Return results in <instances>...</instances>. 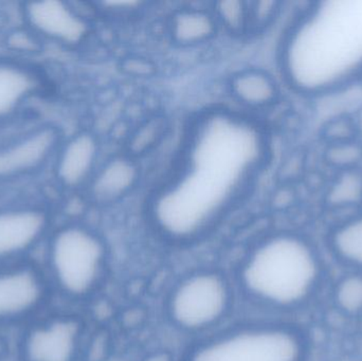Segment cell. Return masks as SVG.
Returning a JSON list of instances; mask_svg holds the SVG:
<instances>
[{
    "label": "cell",
    "mask_w": 362,
    "mask_h": 361,
    "mask_svg": "<svg viewBox=\"0 0 362 361\" xmlns=\"http://www.w3.org/2000/svg\"><path fill=\"white\" fill-rule=\"evenodd\" d=\"M359 330H361L362 334V314L361 315V320H359Z\"/></svg>",
    "instance_id": "cell-27"
},
{
    "label": "cell",
    "mask_w": 362,
    "mask_h": 361,
    "mask_svg": "<svg viewBox=\"0 0 362 361\" xmlns=\"http://www.w3.org/2000/svg\"><path fill=\"white\" fill-rule=\"evenodd\" d=\"M8 351H10V345H8V339L0 333V361L6 360Z\"/></svg>",
    "instance_id": "cell-24"
},
{
    "label": "cell",
    "mask_w": 362,
    "mask_h": 361,
    "mask_svg": "<svg viewBox=\"0 0 362 361\" xmlns=\"http://www.w3.org/2000/svg\"><path fill=\"white\" fill-rule=\"evenodd\" d=\"M217 12L223 23L232 30L244 27L248 17V10L242 1L219 2Z\"/></svg>",
    "instance_id": "cell-22"
},
{
    "label": "cell",
    "mask_w": 362,
    "mask_h": 361,
    "mask_svg": "<svg viewBox=\"0 0 362 361\" xmlns=\"http://www.w3.org/2000/svg\"><path fill=\"white\" fill-rule=\"evenodd\" d=\"M327 201L334 207H350L362 201V173L357 169L341 171L332 184Z\"/></svg>",
    "instance_id": "cell-17"
},
{
    "label": "cell",
    "mask_w": 362,
    "mask_h": 361,
    "mask_svg": "<svg viewBox=\"0 0 362 361\" xmlns=\"http://www.w3.org/2000/svg\"><path fill=\"white\" fill-rule=\"evenodd\" d=\"M146 361H172L171 357L167 354H155V355L151 356Z\"/></svg>",
    "instance_id": "cell-26"
},
{
    "label": "cell",
    "mask_w": 362,
    "mask_h": 361,
    "mask_svg": "<svg viewBox=\"0 0 362 361\" xmlns=\"http://www.w3.org/2000/svg\"><path fill=\"white\" fill-rule=\"evenodd\" d=\"M84 326L78 318L53 315L28 326L18 345L21 361H80Z\"/></svg>",
    "instance_id": "cell-7"
},
{
    "label": "cell",
    "mask_w": 362,
    "mask_h": 361,
    "mask_svg": "<svg viewBox=\"0 0 362 361\" xmlns=\"http://www.w3.org/2000/svg\"><path fill=\"white\" fill-rule=\"evenodd\" d=\"M99 154L97 139L89 133H78L59 146L54 174L64 188L76 189L90 177Z\"/></svg>",
    "instance_id": "cell-11"
},
{
    "label": "cell",
    "mask_w": 362,
    "mask_h": 361,
    "mask_svg": "<svg viewBox=\"0 0 362 361\" xmlns=\"http://www.w3.org/2000/svg\"><path fill=\"white\" fill-rule=\"evenodd\" d=\"M6 45L15 52L35 53L42 50V37L29 30H16L6 37Z\"/></svg>",
    "instance_id": "cell-21"
},
{
    "label": "cell",
    "mask_w": 362,
    "mask_h": 361,
    "mask_svg": "<svg viewBox=\"0 0 362 361\" xmlns=\"http://www.w3.org/2000/svg\"><path fill=\"white\" fill-rule=\"evenodd\" d=\"M231 300V288L223 276L200 271L175 286L168 302V313L176 328L185 332H202L226 317Z\"/></svg>",
    "instance_id": "cell-5"
},
{
    "label": "cell",
    "mask_w": 362,
    "mask_h": 361,
    "mask_svg": "<svg viewBox=\"0 0 362 361\" xmlns=\"http://www.w3.org/2000/svg\"><path fill=\"white\" fill-rule=\"evenodd\" d=\"M42 86V76L32 66L0 59V122L14 116Z\"/></svg>",
    "instance_id": "cell-12"
},
{
    "label": "cell",
    "mask_w": 362,
    "mask_h": 361,
    "mask_svg": "<svg viewBox=\"0 0 362 361\" xmlns=\"http://www.w3.org/2000/svg\"><path fill=\"white\" fill-rule=\"evenodd\" d=\"M240 276L251 299L278 311H293L312 300L322 281L323 267L305 237L276 233L249 252Z\"/></svg>",
    "instance_id": "cell-2"
},
{
    "label": "cell",
    "mask_w": 362,
    "mask_h": 361,
    "mask_svg": "<svg viewBox=\"0 0 362 361\" xmlns=\"http://www.w3.org/2000/svg\"><path fill=\"white\" fill-rule=\"evenodd\" d=\"M139 179L137 165L127 157L107 161L91 179L90 195L99 203H112L127 195Z\"/></svg>",
    "instance_id": "cell-13"
},
{
    "label": "cell",
    "mask_w": 362,
    "mask_h": 361,
    "mask_svg": "<svg viewBox=\"0 0 362 361\" xmlns=\"http://www.w3.org/2000/svg\"><path fill=\"white\" fill-rule=\"evenodd\" d=\"M232 93L238 101L250 107H264L276 101V81L262 70H245L232 78Z\"/></svg>",
    "instance_id": "cell-14"
},
{
    "label": "cell",
    "mask_w": 362,
    "mask_h": 361,
    "mask_svg": "<svg viewBox=\"0 0 362 361\" xmlns=\"http://www.w3.org/2000/svg\"><path fill=\"white\" fill-rule=\"evenodd\" d=\"M46 259L51 288L66 298L82 300L95 292L103 278L105 245L83 225H64L49 237Z\"/></svg>",
    "instance_id": "cell-3"
},
{
    "label": "cell",
    "mask_w": 362,
    "mask_h": 361,
    "mask_svg": "<svg viewBox=\"0 0 362 361\" xmlns=\"http://www.w3.org/2000/svg\"><path fill=\"white\" fill-rule=\"evenodd\" d=\"M214 32V19L202 11H182L174 17L172 23V34L181 44L204 42Z\"/></svg>",
    "instance_id": "cell-16"
},
{
    "label": "cell",
    "mask_w": 362,
    "mask_h": 361,
    "mask_svg": "<svg viewBox=\"0 0 362 361\" xmlns=\"http://www.w3.org/2000/svg\"><path fill=\"white\" fill-rule=\"evenodd\" d=\"M61 133L51 124H40L0 144V182L40 171L57 154Z\"/></svg>",
    "instance_id": "cell-8"
},
{
    "label": "cell",
    "mask_w": 362,
    "mask_h": 361,
    "mask_svg": "<svg viewBox=\"0 0 362 361\" xmlns=\"http://www.w3.org/2000/svg\"><path fill=\"white\" fill-rule=\"evenodd\" d=\"M52 290L46 273L25 261L0 265V326L35 317Z\"/></svg>",
    "instance_id": "cell-6"
},
{
    "label": "cell",
    "mask_w": 362,
    "mask_h": 361,
    "mask_svg": "<svg viewBox=\"0 0 362 361\" xmlns=\"http://www.w3.org/2000/svg\"><path fill=\"white\" fill-rule=\"evenodd\" d=\"M50 214L40 206L0 209V265L21 262L50 230Z\"/></svg>",
    "instance_id": "cell-9"
},
{
    "label": "cell",
    "mask_w": 362,
    "mask_h": 361,
    "mask_svg": "<svg viewBox=\"0 0 362 361\" xmlns=\"http://www.w3.org/2000/svg\"><path fill=\"white\" fill-rule=\"evenodd\" d=\"M325 159L332 167L341 171L356 169L362 160V146L355 140L329 143L325 150Z\"/></svg>",
    "instance_id": "cell-19"
},
{
    "label": "cell",
    "mask_w": 362,
    "mask_h": 361,
    "mask_svg": "<svg viewBox=\"0 0 362 361\" xmlns=\"http://www.w3.org/2000/svg\"><path fill=\"white\" fill-rule=\"evenodd\" d=\"M353 121H354L355 129H356L357 134L362 135V105L355 112L354 117H353Z\"/></svg>",
    "instance_id": "cell-25"
},
{
    "label": "cell",
    "mask_w": 362,
    "mask_h": 361,
    "mask_svg": "<svg viewBox=\"0 0 362 361\" xmlns=\"http://www.w3.org/2000/svg\"><path fill=\"white\" fill-rule=\"evenodd\" d=\"M357 131L353 118L336 117L327 122L325 127V135L329 143L350 141L354 140Z\"/></svg>",
    "instance_id": "cell-20"
},
{
    "label": "cell",
    "mask_w": 362,
    "mask_h": 361,
    "mask_svg": "<svg viewBox=\"0 0 362 361\" xmlns=\"http://www.w3.org/2000/svg\"><path fill=\"white\" fill-rule=\"evenodd\" d=\"M282 69L305 95H327L356 81L362 74V0L308 8L286 36Z\"/></svg>",
    "instance_id": "cell-1"
},
{
    "label": "cell",
    "mask_w": 362,
    "mask_h": 361,
    "mask_svg": "<svg viewBox=\"0 0 362 361\" xmlns=\"http://www.w3.org/2000/svg\"><path fill=\"white\" fill-rule=\"evenodd\" d=\"M23 15L28 27L38 36L66 46L80 44L88 34V23L84 17L65 2H29L25 4Z\"/></svg>",
    "instance_id": "cell-10"
},
{
    "label": "cell",
    "mask_w": 362,
    "mask_h": 361,
    "mask_svg": "<svg viewBox=\"0 0 362 361\" xmlns=\"http://www.w3.org/2000/svg\"><path fill=\"white\" fill-rule=\"evenodd\" d=\"M308 335L297 326L262 324L216 335L196 345L185 361H305Z\"/></svg>",
    "instance_id": "cell-4"
},
{
    "label": "cell",
    "mask_w": 362,
    "mask_h": 361,
    "mask_svg": "<svg viewBox=\"0 0 362 361\" xmlns=\"http://www.w3.org/2000/svg\"><path fill=\"white\" fill-rule=\"evenodd\" d=\"M276 10V2H259L257 8L253 10V17L257 20H265L268 17L272 16L274 11Z\"/></svg>",
    "instance_id": "cell-23"
},
{
    "label": "cell",
    "mask_w": 362,
    "mask_h": 361,
    "mask_svg": "<svg viewBox=\"0 0 362 361\" xmlns=\"http://www.w3.org/2000/svg\"><path fill=\"white\" fill-rule=\"evenodd\" d=\"M329 243L337 260L362 273V214L336 226Z\"/></svg>",
    "instance_id": "cell-15"
},
{
    "label": "cell",
    "mask_w": 362,
    "mask_h": 361,
    "mask_svg": "<svg viewBox=\"0 0 362 361\" xmlns=\"http://www.w3.org/2000/svg\"><path fill=\"white\" fill-rule=\"evenodd\" d=\"M334 301L342 313L350 316L362 314V273L344 276L334 288Z\"/></svg>",
    "instance_id": "cell-18"
}]
</instances>
